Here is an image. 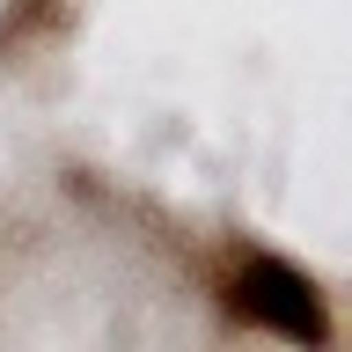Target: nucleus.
I'll use <instances>...</instances> for the list:
<instances>
[{"label":"nucleus","mask_w":352,"mask_h":352,"mask_svg":"<svg viewBox=\"0 0 352 352\" xmlns=\"http://www.w3.org/2000/svg\"><path fill=\"white\" fill-rule=\"evenodd\" d=\"M228 301H235L242 323L272 330V338H286V345H301V352L330 345V301L316 294V279H308L301 264H286V257H264V250L242 257L235 279H228Z\"/></svg>","instance_id":"obj_1"}]
</instances>
